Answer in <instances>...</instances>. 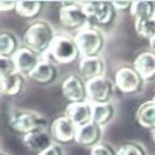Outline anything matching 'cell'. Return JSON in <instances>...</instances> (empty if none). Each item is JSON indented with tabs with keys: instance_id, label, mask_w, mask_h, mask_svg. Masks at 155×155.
Returning a JSON list of instances; mask_svg holds the SVG:
<instances>
[{
	"instance_id": "cell-1",
	"label": "cell",
	"mask_w": 155,
	"mask_h": 155,
	"mask_svg": "<svg viewBox=\"0 0 155 155\" xmlns=\"http://www.w3.org/2000/svg\"><path fill=\"white\" fill-rule=\"evenodd\" d=\"M55 32L48 21L38 20L33 21L22 36V42L25 48L36 51L40 55H46L50 49V45L55 38Z\"/></svg>"
},
{
	"instance_id": "cell-2",
	"label": "cell",
	"mask_w": 155,
	"mask_h": 155,
	"mask_svg": "<svg viewBox=\"0 0 155 155\" xmlns=\"http://www.w3.org/2000/svg\"><path fill=\"white\" fill-rule=\"evenodd\" d=\"M8 125L15 133L25 135L32 131L45 130L48 126V118L36 110L17 109L9 114Z\"/></svg>"
},
{
	"instance_id": "cell-3",
	"label": "cell",
	"mask_w": 155,
	"mask_h": 155,
	"mask_svg": "<svg viewBox=\"0 0 155 155\" xmlns=\"http://www.w3.org/2000/svg\"><path fill=\"white\" fill-rule=\"evenodd\" d=\"M75 40L78 49L82 57L100 55L105 46V37L104 33L96 26L88 25L86 28L78 30L75 33Z\"/></svg>"
},
{
	"instance_id": "cell-4",
	"label": "cell",
	"mask_w": 155,
	"mask_h": 155,
	"mask_svg": "<svg viewBox=\"0 0 155 155\" xmlns=\"http://www.w3.org/2000/svg\"><path fill=\"white\" fill-rule=\"evenodd\" d=\"M45 57H49L51 62H57V63H71L79 59L80 51L78 49V45L74 37H70L67 34H57L54 41L50 45V49Z\"/></svg>"
},
{
	"instance_id": "cell-5",
	"label": "cell",
	"mask_w": 155,
	"mask_h": 155,
	"mask_svg": "<svg viewBox=\"0 0 155 155\" xmlns=\"http://www.w3.org/2000/svg\"><path fill=\"white\" fill-rule=\"evenodd\" d=\"M86 12L90 25L92 26H105L112 24L117 16V9L112 2H82L80 3Z\"/></svg>"
},
{
	"instance_id": "cell-6",
	"label": "cell",
	"mask_w": 155,
	"mask_h": 155,
	"mask_svg": "<svg viewBox=\"0 0 155 155\" xmlns=\"http://www.w3.org/2000/svg\"><path fill=\"white\" fill-rule=\"evenodd\" d=\"M86 88H87V100L94 105L110 103V100L116 92L114 82L110 80L109 78H107L105 75L86 82Z\"/></svg>"
},
{
	"instance_id": "cell-7",
	"label": "cell",
	"mask_w": 155,
	"mask_h": 155,
	"mask_svg": "<svg viewBox=\"0 0 155 155\" xmlns=\"http://www.w3.org/2000/svg\"><path fill=\"white\" fill-rule=\"evenodd\" d=\"M59 21L63 28L80 30L90 25L88 17L80 3H61Z\"/></svg>"
},
{
	"instance_id": "cell-8",
	"label": "cell",
	"mask_w": 155,
	"mask_h": 155,
	"mask_svg": "<svg viewBox=\"0 0 155 155\" xmlns=\"http://www.w3.org/2000/svg\"><path fill=\"white\" fill-rule=\"evenodd\" d=\"M114 86L116 88L126 95H133L138 94L142 91L143 86H145V80L142 76L138 74V71L134 67H121L116 71L114 75Z\"/></svg>"
},
{
	"instance_id": "cell-9",
	"label": "cell",
	"mask_w": 155,
	"mask_h": 155,
	"mask_svg": "<svg viewBox=\"0 0 155 155\" xmlns=\"http://www.w3.org/2000/svg\"><path fill=\"white\" fill-rule=\"evenodd\" d=\"M61 91L63 97L70 103L87 101L86 80L79 75H68L61 84Z\"/></svg>"
},
{
	"instance_id": "cell-10",
	"label": "cell",
	"mask_w": 155,
	"mask_h": 155,
	"mask_svg": "<svg viewBox=\"0 0 155 155\" xmlns=\"http://www.w3.org/2000/svg\"><path fill=\"white\" fill-rule=\"evenodd\" d=\"M76 130L78 126L66 116H61V117L55 118L50 125V135H51L53 141L58 145L75 142Z\"/></svg>"
},
{
	"instance_id": "cell-11",
	"label": "cell",
	"mask_w": 155,
	"mask_h": 155,
	"mask_svg": "<svg viewBox=\"0 0 155 155\" xmlns=\"http://www.w3.org/2000/svg\"><path fill=\"white\" fill-rule=\"evenodd\" d=\"M12 58L15 64H16V71L24 76H29V74H32L33 70L44 59L42 55L30 50L29 48H25V46L18 49Z\"/></svg>"
},
{
	"instance_id": "cell-12",
	"label": "cell",
	"mask_w": 155,
	"mask_h": 155,
	"mask_svg": "<svg viewBox=\"0 0 155 155\" xmlns=\"http://www.w3.org/2000/svg\"><path fill=\"white\" fill-rule=\"evenodd\" d=\"M92 113H94V104H91L88 100L82 103H70L64 108V116L71 120L78 127L91 122Z\"/></svg>"
},
{
	"instance_id": "cell-13",
	"label": "cell",
	"mask_w": 155,
	"mask_h": 155,
	"mask_svg": "<svg viewBox=\"0 0 155 155\" xmlns=\"http://www.w3.org/2000/svg\"><path fill=\"white\" fill-rule=\"evenodd\" d=\"M101 135H103V126L91 121L86 124V125L78 127L75 135V143L82 147L92 149L94 146L100 143Z\"/></svg>"
},
{
	"instance_id": "cell-14",
	"label": "cell",
	"mask_w": 155,
	"mask_h": 155,
	"mask_svg": "<svg viewBox=\"0 0 155 155\" xmlns=\"http://www.w3.org/2000/svg\"><path fill=\"white\" fill-rule=\"evenodd\" d=\"M79 72L86 82L99 76H104L105 75V62L100 55L82 57L79 61Z\"/></svg>"
},
{
	"instance_id": "cell-15",
	"label": "cell",
	"mask_w": 155,
	"mask_h": 155,
	"mask_svg": "<svg viewBox=\"0 0 155 155\" xmlns=\"http://www.w3.org/2000/svg\"><path fill=\"white\" fill-rule=\"evenodd\" d=\"M22 143H24V146L30 153L37 155L55 142L53 141L51 135L46 130H37V131H32L29 134L22 135Z\"/></svg>"
},
{
	"instance_id": "cell-16",
	"label": "cell",
	"mask_w": 155,
	"mask_h": 155,
	"mask_svg": "<svg viewBox=\"0 0 155 155\" xmlns=\"http://www.w3.org/2000/svg\"><path fill=\"white\" fill-rule=\"evenodd\" d=\"M133 67L142 76L145 83L155 80V53L151 50L139 53L134 59Z\"/></svg>"
},
{
	"instance_id": "cell-17",
	"label": "cell",
	"mask_w": 155,
	"mask_h": 155,
	"mask_svg": "<svg viewBox=\"0 0 155 155\" xmlns=\"http://www.w3.org/2000/svg\"><path fill=\"white\" fill-rule=\"evenodd\" d=\"M28 78L30 80H33L34 83L46 86V84H50L57 80L58 70L51 61L44 58V59L41 61V63L33 70V72L29 74Z\"/></svg>"
},
{
	"instance_id": "cell-18",
	"label": "cell",
	"mask_w": 155,
	"mask_h": 155,
	"mask_svg": "<svg viewBox=\"0 0 155 155\" xmlns=\"http://www.w3.org/2000/svg\"><path fill=\"white\" fill-rule=\"evenodd\" d=\"M135 120L138 125H141L145 129L155 130V103L154 100H147L142 103L135 113Z\"/></svg>"
},
{
	"instance_id": "cell-19",
	"label": "cell",
	"mask_w": 155,
	"mask_h": 155,
	"mask_svg": "<svg viewBox=\"0 0 155 155\" xmlns=\"http://www.w3.org/2000/svg\"><path fill=\"white\" fill-rule=\"evenodd\" d=\"M25 76L18 72L0 79V94L5 96H17L24 88Z\"/></svg>"
},
{
	"instance_id": "cell-20",
	"label": "cell",
	"mask_w": 155,
	"mask_h": 155,
	"mask_svg": "<svg viewBox=\"0 0 155 155\" xmlns=\"http://www.w3.org/2000/svg\"><path fill=\"white\" fill-rule=\"evenodd\" d=\"M130 15L133 16L134 21L138 20H150L155 17V2L149 0H138L131 3Z\"/></svg>"
},
{
	"instance_id": "cell-21",
	"label": "cell",
	"mask_w": 155,
	"mask_h": 155,
	"mask_svg": "<svg viewBox=\"0 0 155 155\" xmlns=\"http://www.w3.org/2000/svg\"><path fill=\"white\" fill-rule=\"evenodd\" d=\"M116 116V108L110 103L105 104H96L94 105V113H92V121L100 126L108 125Z\"/></svg>"
},
{
	"instance_id": "cell-22",
	"label": "cell",
	"mask_w": 155,
	"mask_h": 155,
	"mask_svg": "<svg viewBox=\"0 0 155 155\" xmlns=\"http://www.w3.org/2000/svg\"><path fill=\"white\" fill-rule=\"evenodd\" d=\"M44 3L38 0H20L16 4V12L24 18H36L41 13Z\"/></svg>"
},
{
	"instance_id": "cell-23",
	"label": "cell",
	"mask_w": 155,
	"mask_h": 155,
	"mask_svg": "<svg viewBox=\"0 0 155 155\" xmlns=\"http://www.w3.org/2000/svg\"><path fill=\"white\" fill-rule=\"evenodd\" d=\"M18 49L20 48H18L17 37L12 32L8 30L0 32V55L12 58Z\"/></svg>"
},
{
	"instance_id": "cell-24",
	"label": "cell",
	"mask_w": 155,
	"mask_h": 155,
	"mask_svg": "<svg viewBox=\"0 0 155 155\" xmlns=\"http://www.w3.org/2000/svg\"><path fill=\"white\" fill-rule=\"evenodd\" d=\"M134 28L139 37L143 38V40H147L149 42L155 37V20L154 18L134 21Z\"/></svg>"
},
{
	"instance_id": "cell-25",
	"label": "cell",
	"mask_w": 155,
	"mask_h": 155,
	"mask_svg": "<svg viewBox=\"0 0 155 155\" xmlns=\"http://www.w3.org/2000/svg\"><path fill=\"white\" fill-rule=\"evenodd\" d=\"M117 155H147V153L141 143L126 142L118 147Z\"/></svg>"
},
{
	"instance_id": "cell-26",
	"label": "cell",
	"mask_w": 155,
	"mask_h": 155,
	"mask_svg": "<svg viewBox=\"0 0 155 155\" xmlns=\"http://www.w3.org/2000/svg\"><path fill=\"white\" fill-rule=\"evenodd\" d=\"M15 72L17 71H16V64L13 62V58L0 55V79L12 75Z\"/></svg>"
},
{
	"instance_id": "cell-27",
	"label": "cell",
	"mask_w": 155,
	"mask_h": 155,
	"mask_svg": "<svg viewBox=\"0 0 155 155\" xmlns=\"http://www.w3.org/2000/svg\"><path fill=\"white\" fill-rule=\"evenodd\" d=\"M90 155H117V151H116L109 143L100 142L99 145H96L91 149Z\"/></svg>"
},
{
	"instance_id": "cell-28",
	"label": "cell",
	"mask_w": 155,
	"mask_h": 155,
	"mask_svg": "<svg viewBox=\"0 0 155 155\" xmlns=\"http://www.w3.org/2000/svg\"><path fill=\"white\" fill-rule=\"evenodd\" d=\"M37 155H64V153H63V149L58 143H53L50 147H48L46 150H44L42 153Z\"/></svg>"
},
{
	"instance_id": "cell-29",
	"label": "cell",
	"mask_w": 155,
	"mask_h": 155,
	"mask_svg": "<svg viewBox=\"0 0 155 155\" xmlns=\"http://www.w3.org/2000/svg\"><path fill=\"white\" fill-rule=\"evenodd\" d=\"M17 2L13 0H2L0 2V12H11V11H16Z\"/></svg>"
},
{
	"instance_id": "cell-30",
	"label": "cell",
	"mask_w": 155,
	"mask_h": 155,
	"mask_svg": "<svg viewBox=\"0 0 155 155\" xmlns=\"http://www.w3.org/2000/svg\"><path fill=\"white\" fill-rule=\"evenodd\" d=\"M114 5V8L120 11V9H129L131 8V3L133 2H121V0H117V2H112Z\"/></svg>"
},
{
	"instance_id": "cell-31",
	"label": "cell",
	"mask_w": 155,
	"mask_h": 155,
	"mask_svg": "<svg viewBox=\"0 0 155 155\" xmlns=\"http://www.w3.org/2000/svg\"><path fill=\"white\" fill-rule=\"evenodd\" d=\"M150 50H151V51H154V53H155V37L150 41Z\"/></svg>"
},
{
	"instance_id": "cell-32",
	"label": "cell",
	"mask_w": 155,
	"mask_h": 155,
	"mask_svg": "<svg viewBox=\"0 0 155 155\" xmlns=\"http://www.w3.org/2000/svg\"><path fill=\"white\" fill-rule=\"evenodd\" d=\"M153 139H154V143H155V130L153 131Z\"/></svg>"
},
{
	"instance_id": "cell-33",
	"label": "cell",
	"mask_w": 155,
	"mask_h": 155,
	"mask_svg": "<svg viewBox=\"0 0 155 155\" xmlns=\"http://www.w3.org/2000/svg\"><path fill=\"white\" fill-rule=\"evenodd\" d=\"M0 155H7L5 153H3V151H0Z\"/></svg>"
},
{
	"instance_id": "cell-34",
	"label": "cell",
	"mask_w": 155,
	"mask_h": 155,
	"mask_svg": "<svg viewBox=\"0 0 155 155\" xmlns=\"http://www.w3.org/2000/svg\"><path fill=\"white\" fill-rule=\"evenodd\" d=\"M153 100H154V103H155V96H154V99H153Z\"/></svg>"
},
{
	"instance_id": "cell-35",
	"label": "cell",
	"mask_w": 155,
	"mask_h": 155,
	"mask_svg": "<svg viewBox=\"0 0 155 155\" xmlns=\"http://www.w3.org/2000/svg\"><path fill=\"white\" fill-rule=\"evenodd\" d=\"M154 20H155V17H154Z\"/></svg>"
}]
</instances>
